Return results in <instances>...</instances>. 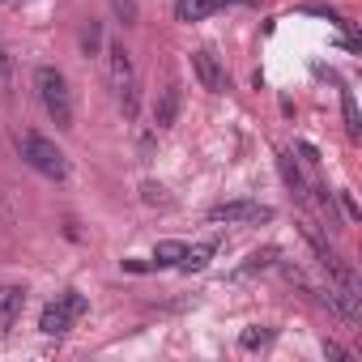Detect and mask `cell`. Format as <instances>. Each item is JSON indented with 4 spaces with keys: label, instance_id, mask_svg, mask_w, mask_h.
<instances>
[{
    "label": "cell",
    "instance_id": "obj_24",
    "mask_svg": "<svg viewBox=\"0 0 362 362\" xmlns=\"http://www.w3.org/2000/svg\"><path fill=\"white\" fill-rule=\"evenodd\" d=\"M298 153H303V158H307V162H320V153H315V145H307V141H303V145H298Z\"/></svg>",
    "mask_w": 362,
    "mask_h": 362
},
{
    "label": "cell",
    "instance_id": "obj_20",
    "mask_svg": "<svg viewBox=\"0 0 362 362\" xmlns=\"http://www.w3.org/2000/svg\"><path fill=\"white\" fill-rule=\"evenodd\" d=\"M60 298H64V303H69V307H73V315H86V307H90V303H86V298H81V290H64V294H60Z\"/></svg>",
    "mask_w": 362,
    "mask_h": 362
},
{
    "label": "cell",
    "instance_id": "obj_6",
    "mask_svg": "<svg viewBox=\"0 0 362 362\" xmlns=\"http://www.w3.org/2000/svg\"><path fill=\"white\" fill-rule=\"evenodd\" d=\"M22 307H26V290L22 286H0V337L22 320Z\"/></svg>",
    "mask_w": 362,
    "mask_h": 362
},
{
    "label": "cell",
    "instance_id": "obj_7",
    "mask_svg": "<svg viewBox=\"0 0 362 362\" xmlns=\"http://www.w3.org/2000/svg\"><path fill=\"white\" fill-rule=\"evenodd\" d=\"M179 103H184L179 86H166V90L158 94V103H153V128H158V132H166V128L179 119Z\"/></svg>",
    "mask_w": 362,
    "mask_h": 362
},
{
    "label": "cell",
    "instance_id": "obj_18",
    "mask_svg": "<svg viewBox=\"0 0 362 362\" xmlns=\"http://www.w3.org/2000/svg\"><path fill=\"white\" fill-rule=\"evenodd\" d=\"M136 81H128L124 90H119V111H124V119H136Z\"/></svg>",
    "mask_w": 362,
    "mask_h": 362
},
{
    "label": "cell",
    "instance_id": "obj_12",
    "mask_svg": "<svg viewBox=\"0 0 362 362\" xmlns=\"http://www.w3.org/2000/svg\"><path fill=\"white\" fill-rule=\"evenodd\" d=\"M179 256H184V243H179V239H162L153 247V269H175Z\"/></svg>",
    "mask_w": 362,
    "mask_h": 362
},
{
    "label": "cell",
    "instance_id": "obj_15",
    "mask_svg": "<svg viewBox=\"0 0 362 362\" xmlns=\"http://www.w3.org/2000/svg\"><path fill=\"white\" fill-rule=\"evenodd\" d=\"M341 111H345V132L358 141V136H362V119H358V103H354L349 90H341Z\"/></svg>",
    "mask_w": 362,
    "mask_h": 362
},
{
    "label": "cell",
    "instance_id": "obj_1",
    "mask_svg": "<svg viewBox=\"0 0 362 362\" xmlns=\"http://www.w3.org/2000/svg\"><path fill=\"white\" fill-rule=\"evenodd\" d=\"M35 90H39V98H43L52 124H56V128H73V90H69L64 73L52 69V64H39V69H35Z\"/></svg>",
    "mask_w": 362,
    "mask_h": 362
},
{
    "label": "cell",
    "instance_id": "obj_4",
    "mask_svg": "<svg viewBox=\"0 0 362 362\" xmlns=\"http://www.w3.org/2000/svg\"><path fill=\"white\" fill-rule=\"evenodd\" d=\"M192 73H197V81H201L209 94H222V90H226V69L218 64L214 52H205V47L192 52Z\"/></svg>",
    "mask_w": 362,
    "mask_h": 362
},
{
    "label": "cell",
    "instance_id": "obj_23",
    "mask_svg": "<svg viewBox=\"0 0 362 362\" xmlns=\"http://www.w3.org/2000/svg\"><path fill=\"white\" fill-rule=\"evenodd\" d=\"M324 354H328V358H337V362H345V358H349V354H345L337 341H324Z\"/></svg>",
    "mask_w": 362,
    "mask_h": 362
},
{
    "label": "cell",
    "instance_id": "obj_8",
    "mask_svg": "<svg viewBox=\"0 0 362 362\" xmlns=\"http://www.w3.org/2000/svg\"><path fill=\"white\" fill-rule=\"evenodd\" d=\"M107 60H111V86H115V90H124V86L132 81V56H128L124 39L107 43Z\"/></svg>",
    "mask_w": 362,
    "mask_h": 362
},
{
    "label": "cell",
    "instance_id": "obj_13",
    "mask_svg": "<svg viewBox=\"0 0 362 362\" xmlns=\"http://www.w3.org/2000/svg\"><path fill=\"white\" fill-rule=\"evenodd\" d=\"M98 52H103V22H86L81 26V56L94 60Z\"/></svg>",
    "mask_w": 362,
    "mask_h": 362
},
{
    "label": "cell",
    "instance_id": "obj_11",
    "mask_svg": "<svg viewBox=\"0 0 362 362\" xmlns=\"http://www.w3.org/2000/svg\"><path fill=\"white\" fill-rule=\"evenodd\" d=\"M13 90H18V64L9 47H0V98H13Z\"/></svg>",
    "mask_w": 362,
    "mask_h": 362
},
{
    "label": "cell",
    "instance_id": "obj_3",
    "mask_svg": "<svg viewBox=\"0 0 362 362\" xmlns=\"http://www.w3.org/2000/svg\"><path fill=\"white\" fill-rule=\"evenodd\" d=\"M209 222H273V209L269 205H256V201H226V205H214L209 209Z\"/></svg>",
    "mask_w": 362,
    "mask_h": 362
},
{
    "label": "cell",
    "instance_id": "obj_16",
    "mask_svg": "<svg viewBox=\"0 0 362 362\" xmlns=\"http://www.w3.org/2000/svg\"><path fill=\"white\" fill-rule=\"evenodd\" d=\"M277 256H281L277 247H256V252L247 256V264H243V273H260V269H273V264H277Z\"/></svg>",
    "mask_w": 362,
    "mask_h": 362
},
{
    "label": "cell",
    "instance_id": "obj_10",
    "mask_svg": "<svg viewBox=\"0 0 362 362\" xmlns=\"http://www.w3.org/2000/svg\"><path fill=\"white\" fill-rule=\"evenodd\" d=\"M214 256V243H197V247H184V256H179L175 269H184V273H201Z\"/></svg>",
    "mask_w": 362,
    "mask_h": 362
},
{
    "label": "cell",
    "instance_id": "obj_17",
    "mask_svg": "<svg viewBox=\"0 0 362 362\" xmlns=\"http://www.w3.org/2000/svg\"><path fill=\"white\" fill-rule=\"evenodd\" d=\"M269 341H273V328H260V324L239 332V345H243V349H260V345H269Z\"/></svg>",
    "mask_w": 362,
    "mask_h": 362
},
{
    "label": "cell",
    "instance_id": "obj_21",
    "mask_svg": "<svg viewBox=\"0 0 362 362\" xmlns=\"http://www.w3.org/2000/svg\"><path fill=\"white\" fill-rule=\"evenodd\" d=\"M115 13L124 18V26H132V22H136V5H132V0H115Z\"/></svg>",
    "mask_w": 362,
    "mask_h": 362
},
{
    "label": "cell",
    "instance_id": "obj_22",
    "mask_svg": "<svg viewBox=\"0 0 362 362\" xmlns=\"http://www.w3.org/2000/svg\"><path fill=\"white\" fill-rule=\"evenodd\" d=\"M341 205H345V218H354V222L362 218V209L354 205V197H349V192H341Z\"/></svg>",
    "mask_w": 362,
    "mask_h": 362
},
{
    "label": "cell",
    "instance_id": "obj_14",
    "mask_svg": "<svg viewBox=\"0 0 362 362\" xmlns=\"http://www.w3.org/2000/svg\"><path fill=\"white\" fill-rule=\"evenodd\" d=\"M277 166H281V179L294 188V197L303 201V197H307V184H303V170L294 166V158H290V153H281V158H277Z\"/></svg>",
    "mask_w": 362,
    "mask_h": 362
},
{
    "label": "cell",
    "instance_id": "obj_19",
    "mask_svg": "<svg viewBox=\"0 0 362 362\" xmlns=\"http://www.w3.org/2000/svg\"><path fill=\"white\" fill-rule=\"evenodd\" d=\"M141 201H145V205H166L162 184H141Z\"/></svg>",
    "mask_w": 362,
    "mask_h": 362
},
{
    "label": "cell",
    "instance_id": "obj_9",
    "mask_svg": "<svg viewBox=\"0 0 362 362\" xmlns=\"http://www.w3.org/2000/svg\"><path fill=\"white\" fill-rule=\"evenodd\" d=\"M226 0H179L175 5V18L179 22H201V18H209L214 9H222Z\"/></svg>",
    "mask_w": 362,
    "mask_h": 362
},
{
    "label": "cell",
    "instance_id": "obj_2",
    "mask_svg": "<svg viewBox=\"0 0 362 362\" xmlns=\"http://www.w3.org/2000/svg\"><path fill=\"white\" fill-rule=\"evenodd\" d=\"M18 149H22V158L39 170V175H47V179H69V158H64V149H56V141H47L43 132H18Z\"/></svg>",
    "mask_w": 362,
    "mask_h": 362
},
{
    "label": "cell",
    "instance_id": "obj_5",
    "mask_svg": "<svg viewBox=\"0 0 362 362\" xmlns=\"http://www.w3.org/2000/svg\"><path fill=\"white\" fill-rule=\"evenodd\" d=\"M73 307L64 303V298H56V303H47L43 307V315H39V332H47V337H64L69 328H73Z\"/></svg>",
    "mask_w": 362,
    "mask_h": 362
}]
</instances>
